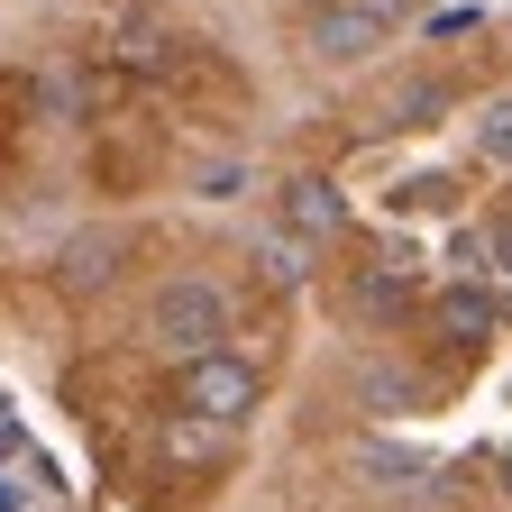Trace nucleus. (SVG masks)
<instances>
[{
    "label": "nucleus",
    "mask_w": 512,
    "mask_h": 512,
    "mask_svg": "<svg viewBox=\"0 0 512 512\" xmlns=\"http://www.w3.org/2000/svg\"><path fill=\"white\" fill-rule=\"evenodd\" d=\"M19 10H28V0H0V37H10V28H19Z\"/></svg>",
    "instance_id": "nucleus-1"
}]
</instances>
